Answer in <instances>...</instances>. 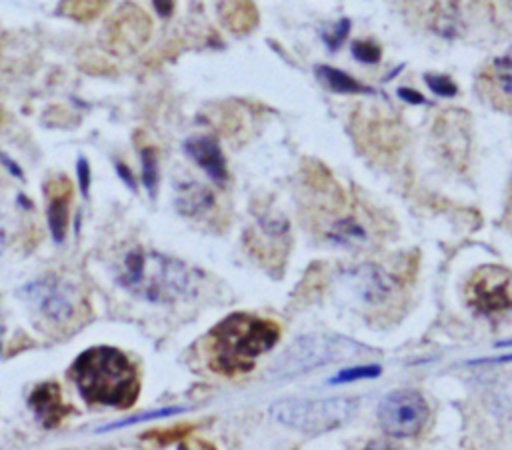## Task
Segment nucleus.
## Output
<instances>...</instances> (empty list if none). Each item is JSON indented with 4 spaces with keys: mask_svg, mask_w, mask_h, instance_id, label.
I'll return each mask as SVG.
<instances>
[{
    "mask_svg": "<svg viewBox=\"0 0 512 450\" xmlns=\"http://www.w3.org/2000/svg\"><path fill=\"white\" fill-rule=\"evenodd\" d=\"M68 376L88 404L130 408L140 394L138 370L112 346H94L76 356Z\"/></svg>",
    "mask_w": 512,
    "mask_h": 450,
    "instance_id": "2",
    "label": "nucleus"
},
{
    "mask_svg": "<svg viewBox=\"0 0 512 450\" xmlns=\"http://www.w3.org/2000/svg\"><path fill=\"white\" fill-rule=\"evenodd\" d=\"M318 76L320 80H324L332 90L336 92H344V94H356V92H366L368 88L362 86L360 82H356L354 78H350L348 74L340 72V70H334V68H328V66H320L318 70Z\"/></svg>",
    "mask_w": 512,
    "mask_h": 450,
    "instance_id": "17",
    "label": "nucleus"
},
{
    "mask_svg": "<svg viewBox=\"0 0 512 450\" xmlns=\"http://www.w3.org/2000/svg\"><path fill=\"white\" fill-rule=\"evenodd\" d=\"M212 204H214V196L210 194L208 188H204L200 184L182 186L178 192V200H176V206L180 208V212H184L188 216H196V214L208 210Z\"/></svg>",
    "mask_w": 512,
    "mask_h": 450,
    "instance_id": "15",
    "label": "nucleus"
},
{
    "mask_svg": "<svg viewBox=\"0 0 512 450\" xmlns=\"http://www.w3.org/2000/svg\"><path fill=\"white\" fill-rule=\"evenodd\" d=\"M104 8H106V0H64L58 12L78 22H88L100 16Z\"/></svg>",
    "mask_w": 512,
    "mask_h": 450,
    "instance_id": "16",
    "label": "nucleus"
},
{
    "mask_svg": "<svg viewBox=\"0 0 512 450\" xmlns=\"http://www.w3.org/2000/svg\"><path fill=\"white\" fill-rule=\"evenodd\" d=\"M168 450H214L208 442L204 440H198V438H178V440H170L168 438V444L162 442Z\"/></svg>",
    "mask_w": 512,
    "mask_h": 450,
    "instance_id": "21",
    "label": "nucleus"
},
{
    "mask_svg": "<svg viewBox=\"0 0 512 450\" xmlns=\"http://www.w3.org/2000/svg\"><path fill=\"white\" fill-rule=\"evenodd\" d=\"M380 372V368L376 364L372 366H354V368H344L342 372H338L332 382H354L358 378H372Z\"/></svg>",
    "mask_w": 512,
    "mask_h": 450,
    "instance_id": "19",
    "label": "nucleus"
},
{
    "mask_svg": "<svg viewBox=\"0 0 512 450\" xmlns=\"http://www.w3.org/2000/svg\"><path fill=\"white\" fill-rule=\"evenodd\" d=\"M428 86L440 96H452L456 92V86L448 78H440V76H430Z\"/></svg>",
    "mask_w": 512,
    "mask_h": 450,
    "instance_id": "22",
    "label": "nucleus"
},
{
    "mask_svg": "<svg viewBox=\"0 0 512 450\" xmlns=\"http://www.w3.org/2000/svg\"><path fill=\"white\" fill-rule=\"evenodd\" d=\"M152 2H154V8H156V12H158L162 18H166V16L172 12L174 0H152Z\"/></svg>",
    "mask_w": 512,
    "mask_h": 450,
    "instance_id": "24",
    "label": "nucleus"
},
{
    "mask_svg": "<svg viewBox=\"0 0 512 450\" xmlns=\"http://www.w3.org/2000/svg\"><path fill=\"white\" fill-rule=\"evenodd\" d=\"M468 302L480 314H500L512 308V272L496 266L480 268L468 284Z\"/></svg>",
    "mask_w": 512,
    "mask_h": 450,
    "instance_id": "8",
    "label": "nucleus"
},
{
    "mask_svg": "<svg viewBox=\"0 0 512 450\" xmlns=\"http://www.w3.org/2000/svg\"><path fill=\"white\" fill-rule=\"evenodd\" d=\"M28 406L44 428H56L66 416L74 412V408L64 402L60 386L54 382L38 384L28 396Z\"/></svg>",
    "mask_w": 512,
    "mask_h": 450,
    "instance_id": "11",
    "label": "nucleus"
},
{
    "mask_svg": "<svg viewBox=\"0 0 512 450\" xmlns=\"http://www.w3.org/2000/svg\"><path fill=\"white\" fill-rule=\"evenodd\" d=\"M150 32V18L138 6L124 4L104 24L100 40L108 52L116 56H128L146 44Z\"/></svg>",
    "mask_w": 512,
    "mask_h": 450,
    "instance_id": "7",
    "label": "nucleus"
},
{
    "mask_svg": "<svg viewBox=\"0 0 512 450\" xmlns=\"http://www.w3.org/2000/svg\"><path fill=\"white\" fill-rule=\"evenodd\" d=\"M48 196V224L52 238L62 242L68 230L70 220V200H72V184L68 178H54L46 186Z\"/></svg>",
    "mask_w": 512,
    "mask_h": 450,
    "instance_id": "12",
    "label": "nucleus"
},
{
    "mask_svg": "<svg viewBox=\"0 0 512 450\" xmlns=\"http://www.w3.org/2000/svg\"><path fill=\"white\" fill-rule=\"evenodd\" d=\"M364 352V346L342 336H302L284 350V354L274 362L270 374L274 378H288Z\"/></svg>",
    "mask_w": 512,
    "mask_h": 450,
    "instance_id": "4",
    "label": "nucleus"
},
{
    "mask_svg": "<svg viewBox=\"0 0 512 450\" xmlns=\"http://www.w3.org/2000/svg\"><path fill=\"white\" fill-rule=\"evenodd\" d=\"M478 88L494 106L512 108V48L484 66Z\"/></svg>",
    "mask_w": 512,
    "mask_h": 450,
    "instance_id": "10",
    "label": "nucleus"
},
{
    "mask_svg": "<svg viewBox=\"0 0 512 450\" xmlns=\"http://www.w3.org/2000/svg\"><path fill=\"white\" fill-rule=\"evenodd\" d=\"M118 284L136 298L168 304L192 290V274L184 262L172 256L136 248L124 256Z\"/></svg>",
    "mask_w": 512,
    "mask_h": 450,
    "instance_id": "3",
    "label": "nucleus"
},
{
    "mask_svg": "<svg viewBox=\"0 0 512 450\" xmlns=\"http://www.w3.org/2000/svg\"><path fill=\"white\" fill-rule=\"evenodd\" d=\"M354 410L356 402L352 398H290L270 406L278 422L304 432L330 430L348 420Z\"/></svg>",
    "mask_w": 512,
    "mask_h": 450,
    "instance_id": "5",
    "label": "nucleus"
},
{
    "mask_svg": "<svg viewBox=\"0 0 512 450\" xmlns=\"http://www.w3.org/2000/svg\"><path fill=\"white\" fill-rule=\"evenodd\" d=\"M428 420V404L416 390H392L378 404L380 428L396 438H406L422 430Z\"/></svg>",
    "mask_w": 512,
    "mask_h": 450,
    "instance_id": "6",
    "label": "nucleus"
},
{
    "mask_svg": "<svg viewBox=\"0 0 512 450\" xmlns=\"http://www.w3.org/2000/svg\"><path fill=\"white\" fill-rule=\"evenodd\" d=\"M22 298L44 318L66 322L74 316V292L56 276H42L22 288Z\"/></svg>",
    "mask_w": 512,
    "mask_h": 450,
    "instance_id": "9",
    "label": "nucleus"
},
{
    "mask_svg": "<svg viewBox=\"0 0 512 450\" xmlns=\"http://www.w3.org/2000/svg\"><path fill=\"white\" fill-rule=\"evenodd\" d=\"M142 178L146 188L150 190V194L156 190V180H158V172H156V154L152 148H144L142 150Z\"/></svg>",
    "mask_w": 512,
    "mask_h": 450,
    "instance_id": "18",
    "label": "nucleus"
},
{
    "mask_svg": "<svg viewBox=\"0 0 512 450\" xmlns=\"http://www.w3.org/2000/svg\"><path fill=\"white\" fill-rule=\"evenodd\" d=\"M280 338L274 320L246 312H234L214 324L206 336L208 366L222 376L250 372L256 360L272 350Z\"/></svg>",
    "mask_w": 512,
    "mask_h": 450,
    "instance_id": "1",
    "label": "nucleus"
},
{
    "mask_svg": "<svg viewBox=\"0 0 512 450\" xmlns=\"http://www.w3.org/2000/svg\"><path fill=\"white\" fill-rule=\"evenodd\" d=\"M352 52L360 62H366V64H372V62L380 60V48L372 42H362V40L354 42Z\"/></svg>",
    "mask_w": 512,
    "mask_h": 450,
    "instance_id": "20",
    "label": "nucleus"
},
{
    "mask_svg": "<svg viewBox=\"0 0 512 450\" xmlns=\"http://www.w3.org/2000/svg\"><path fill=\"white\" fill-rule=\"evenodd\" d=\"M78 176H80V188L86 194L88 192V184H90V168H88L86 160L78 162Z\"/></svg>",
    "mask_w": 512,
    "mask_h": 450,
    "instance_id": "23",
    "label": "nucleus"
},
{
    "mask_svg": "<svg viewBox=\"0 0 512 450\" xmlns=\"http://www.w3.org/2000/svg\"><path fill=\"white\" fill-rule=\"evenodd\" d=\"M364 450H400L398 446L386 442V440H372Z\"/></svg>",
    "mask_w": 512,
    "mask_h": 450,
    "instance_id": "25",
    "label": "nucleus"
},
{
    "mask_svg": "<svg viewBox=\"0 0 512 450\" xmlns=\"http://www.w3.org/2000/svg\"><path fill=\"white\" fill-rule=\"evenodd\" d=\"M220 18L234 34H246L256 26L258 12L252 0H222Z\"/></svg>",
    "mask_w": 512,
    "mask_h": 450,
    "instance_id": "14",
    "label": "nucleus"
},
{
    "mask_svg": "<svg viewBox=\"0 0 512 450\" xmlns=\"http://www.w3.org/2000/svg\"><path fill=\"white\" fill-rule=\"evenodd\" d=\"M186 154L218 184H226L228 182V168H226V160L224 154L220 150V146L216 144L214 138L210 136H198V138H190L186 142Z\"/></svg>",
    "mask_w": 512,
    "mask_h": 450,
    "instance_id": "13",
    "label": "nucleus"
},
{
    "mask_svg": "<svg viewBox=\"0 0 512 450\" xmlns=\"http://www.w3.org/2000/svg\"><path fill=\"white\" fill-rule=\"evenodd\" d=\"M400 92L408 94V100H412V102H422V96L418 92H412V90H400Z\"/></svg>",
    "mask_w": 512,
    "mask_h": 450,
    "instance_id": "26",
    "label": "nucleus"
}]
</instances>
